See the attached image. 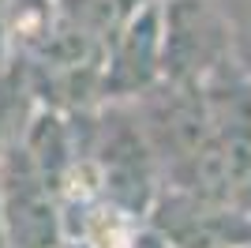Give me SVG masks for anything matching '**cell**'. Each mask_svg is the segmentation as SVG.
Here are the masks:
<instances>
[{"label":"cell","mask_w":251,"mask_h":248,"mask_svg":"<svg viewBox=\"0 0 251 248\" xmlns=\"http://www.w3.org/2000/svg\"><path fill=\"white\" fill-rule=\"evenodd\" d=\"M236 248H251V245H236Z\"/></svg>","instance_id":"obj_10"},{"label":"cell","mask_w":251,"mask_h":248,"mask_svg":"<svg viewBox=\"0 0 251 248\" xmlns=\"http://www.w3.org/2000/svg\"><path fill=\"white\" fill-rule=\"evenodd\" d=\"M229 31V49L236 72L251 83V0H214Z\"/></svg>","instance_id":"obj_7"},{"label":"cell","mask_w":251,"mask_h":248,"mask_svg":"<svg viewBox=\"0 0 251 248\" xmlns=\"http://www.w3.org/2000/svg\"><path fill=\"white\" fill-rule=\"evenodd\" d=\"M0 218L8 248H56L64 245L56 192L23 155L19 139L0 158Z\"/></svg>","instance_id":"obj_3"},{"label":"cell","mask_w":251,"mask_h":248,"mask_svg":"<svg viewBox=\"0 0 251 248\" xmlns=\"http://www.w3.org/2000/svg\"><path fill=\"white\" fill-rule=\"evenodd\" d=\"M0 248H8V237H4V218H0Z\"/></svg>","instance_id":"obj_8"},{"label":"cell","mask_w":251,"mask_h":248,"mask_svg":"<svg viewBox=\"0 0 251 248\" xmlns=\"http://www.w3.org/2000/svg\"><path fill=\"white\" fill-rule=\"evenodd\" d=\"M30 102L34 94L26 87V72L19 61H0V158L8 155V147L15 143L30 121Z\"/></svg>","instance_id":"obj_6"},{"label":"cell","mask_w":251,"mask_h":248,"mask_svg":"<svg viewBox=\"0 0 251 248\" xmlns=\"http://www.w3.org/2000/svg\"><path fill=\"white\" fill-rule=\"evenodd\" d=\"M143 226L165 248H236L251 245V215L210 203L180 188H165L154 196Z\"/></svg>","instance_id":"obj_2"},{"label":"cell","mask_w":251,"mask_h":248,"mask_svg":"<svg viewBox=\"0 0 251 248\" xmlns=\"http://www.w3.org/2000/svg\"><path fill=\"white\" fill-rule=\"evenodd\" d=\"M60 19L75 31H83L86 38L101 41L105 49L113 45V38L124 31V23L135 15L147 0H52Z\"/></svg>","instance_id":"obj_5"},{"label":"cell","mask_w":251,"mask_h":248,"mask_svg":"<svg viewBox=\"0 0 251 248\" xmlns=\"http://www.w3.org/2000/svg\"><path fill=\"white\" fill-rule=\"evenodd\" d=\"M154 83H161V0H147L113 38L98 98L131 102Z\"/></svg>","instance_id":"obj_4"},{"label":"cell","mask_w":251,"mask_h":248,"mask_svg":"<svg viewBox=\"0 0 251 248\" xmlns=\"http://www.w3.org/2000/svg\"><path fill=\"white\" fill-rule=\"evenodd\" d=\"M236 68L214 0H161V79L210 83Z\"/></svg>","instance_id":"obj_1"},{"label":"cell","mask_w":251,"mask_h":248,"mask_svg":"<svg viewBox=\"0 0 251 248\" xmlns=\"http://www.w3.org/2000/svg\"><path fill=\"white\" fill-rule=\"evenodd\" d=\"M56 248H75V245H68V241H64V245H56Z\"/></svg>","instance_id":"obj_9"}]
</instances>
